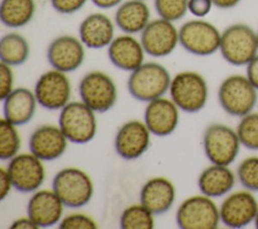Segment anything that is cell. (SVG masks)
<instances>
[{"instance_id":"7c38bea8","label":"cell","mask_w":258,"mask_h":229,"mask_svg":"<svg viewBox=\"0 0 258 229\" xmlns=\"http://www.w3.org/2000/svg\"><path fill=\"white\" fill-rule=\"evenodd\" d=\"M71 83L66 73L52 69L43 73L34 86L37 103L47 110L62 109L71 98Z\"/></svg>"},{"instance_id":"6da1fadb","label":"cell","mask_w":258,"mask_h":229,"mask_svg":"<svg viewBox=\"0 0 258 229\" xmlns=\"http://www.w3.org/2000/svg\"><path fill=\"white\" fill-rule=\"evenodd\" d=\"M232 66H247L258 54L257 31L246 23H233L221 32L219 48Z\"/></svg>"},{"instance_id":"d6986e66","label":"cell","mask_w":258,"mask_h":229,"mask_svg":"<svg viewBox=\"0 0 258 229\" xmlns=\"http://www.w3.org/2000/svg\"><path fill=\"white\" fill-rule=\"evenodd\" d=\"M63 207L53 190L35 191L28 201L27 215L38 228H47L60 222Z\"/></svg>"},{"instance_id":"4316f807","label":"cell","mask_w":258,"mask_h":229,"mask_svg":"<svg viewBox=\"0 0 258 229\" xmlns=\"http://www.w3.org/2000/svg\"><path fill=\"white\" fill-rule=\"evenodd\" d=\"M30 52L27 39L17 32H8L0 40V60L1 63L11 67L23 65Z\"/></svg>"},{"instance_id":"8d00e7d4","label":"cell","mask_w":258,"mask_h":229,"mask_svg":"<svg viewBox=\"0 0 258 229\" xmlns=\"http://www.w3.org/2000/svg\"><path fill=\"white\" fill-rule=\"evenodd\" d=\"M11 188H13L10 176L7 171V168L1 167L0 170V200L3 201L8 194L10 193Z\"/></svg>"},{"instance_id":"52a82bcc","label":"cell","mask_w":258,"mask_h":229,"mask_svg":"<svg viewBox=\"0 0 258 229\" xmlns=\"http://www.w3.org/2000/svg\"><path fill=\"white\" fill-rule=\"evenodd\" d=\"M240 139L236 130L214 123L209 125L203 135L204 151L208 159L215 164L230 165L240 150Z\"/></svg>"},{"instance_id":"1f68e13d","label":"cell","mask_w":258,"mask_h":229,"mask_svg":"<svg viewBox=\"0 0 258 229\" xmlns=\"http://www.w3.org/2000/svg\"><path fill=\"white\" fill-rule=\"evenodd\" d=\"M188 0H154V8L159 17L177 21L188 11Z\"/></svg>"},{"instance_id":"d590c367","label":"cell","mask_w":258,"mask_h":229,"mask_svg":"<svg viewBox=\"0 0 258 229\" xmlns=\"http://www.w3.org/2000/svg\"><path fill=\"white\" fill-rule=\"evenodd\" d=\"M214 4L212 0H188V11L198 18H203L207 16Z\"/></svg>"},{"instance_id":"484cf974","label":"cell","mask_w":258,"mask_h":229,"mask_svg":"<svg viewBox=\"0 0 258 229\" xmlns=\"http://www.w3.org/2000/svg\"><path fill=\"white\" fill-rule=\"evenodd\" d=\"M35 9L34 0H1L0 19L7 27H23L32 20Z\"/></svg>"},{"instance_id":"f546056e","label":"cell","mask_w":258,"mask_h":229,"mask_svg":"<svg viewBox=\"0 0 258 229\" xmlns=\"http://www.w3.org/2000/svg\"><path fill=\"white\" fill-rule=\"evenodd\" d=\"M236 132L242 145L251 150H258V113L250 112L241 117Z\"/></svg>"},{"instance_id":"5b68a950","label":"cell","mask_w":258,"mask_h":229,"mask_svg":"<svg viewBox=\"0 0 258 229\" xmlns=\"http://www.w3.org/2000/svg\"><path fill=\"white\" fill-rule=\"evenodd\" d=\"M95 111L83 101L69 102L58 116V126L69 141L85 144L91 141L97 132Z\"/></svg>"},{"instance_id":"cb8c5ba5","label":"cell","mask_w":258,"mask_h":229,"mask_svg":"<svg viewBox=\"0 0 258 229\" xmlns=\"http://www.w3.org/2000/svg\"><path fill=\"white\" fill-rule=\"evenodd\" d=\"M114 19L124 33H141L150 21V9L144 0H127L117 7Z\"/></svg>"},{"instance_id":"60d3db41","label":"cell","mask_w":258,"mask_h":229,"mask_svg":"<svg viewBox=\"0 0 258 229\" xmlns=\"http://www.w3.org/2000/svg\"><path fill=\"white\" fill-rule=\"evenodd\" d=\"M214 6L220 9H232L236 7L241 0H212Z\"/></svg>"},{"instance_id":"d6a6232c","label":"cell","mask_w":258,"mask_h":229,"mask_svg":"<svg viewBox=\"0 0 258 229\" xmlns=\"http://www.w3.org/2000/svg\"><path fill=\"white\" fill-rule=\"evenodd\" d=\"M60 229H96V222L85 214H70L58 223Z\"/></svg>"},{"instance_id":"7a4b0ae2","label":"cell","mask_w":258,"mask_h":229,"mask_svg":"<svg viewBox=\"0 0 258 229\" xmlns=\"http://www.w3.org/2000/svg\"><path fill=\"white\" fill-rule=\"evenodd\" d=\"M171 79L165 67L147 62L130 72L127 89L134 99L148 103L162 97L169 90Z\"/></svg>"},{"instance_id":"e575fe53","label":"cell","mask_w":258,"mask_h":229,"mask_svg":"<svg viewBox=\"0 0 258 229\" xmlns=\"http://www.w3.org/2000/svg\"><path fill=\"white\" fill-rule=\"evenodd\" d=\"M88 0H50L52 8L60 14H73L87 3Z\"/></svg>"},{"instance_id":"8fae6325","label":"cell","mask_w":258,"mask_h":229,"mask_svg":"<svg viewBox=\"0 0 258 229\" xmlns=\"http://www.w3.org/2000/svg\"><path fill=\"white\" fill-rule=\"evenodd\" d=\"M145 53L153 58L169 55L179 43L178 29L172 21L161 17L150 20L140 35Z\"/></svg>"},{"instance_id":"ba28073f","label":"cell","mask_w":258,"mask_h":229,"mask_svg":"<svg viewBox=\"0 0 258 229\" xmlns=\"http://www.w3.org/2000/svg\"><path fill=\"white\" fill-rule=\"evenodd\" d=\"M179 44L189 53L208 56L220 48L221 32L211 22L192 19L184 22L178 29Z\"/></svg>"},{"instance_id":"4dcf8cb0","label":"cell","mask_w":258,"mask_h":229,"mask_svg":"<svg viewBox=\"0 0 258 229\" xmlns=\"http://www.w3.org/2000/svg\"><path fill=\"white\" fill-rule=\"evenodd\" d=\"M237 177L246 190L258 192V156L243 159L237 168Z\"/></svg>"},{"instance_id":"ac0fdd59","label":"cell","mask_w":258,"mask_h":229,"mask_svg":"<svg viewBox=\"0 0 258 229\" xmlns=\"http://www.w3.org/2000/svg\"><path fill=\"white\" fill-rule=\"evenodd\" d=\"M68 141L59 126L46 124L37 127L31 133L28 144L31 153L42 161H49L64 153Z\"/></svg>"},{"instance_id":"74e56055","label":"cell","mask_w":258,"mask_h":229,"mask_svg":"<svg viewBox=\"0 0 258 229\" xmlns=\"http://www.w3.org/2000/svg\"><path fill=\"white\" fill-rule=\"evenodd\" d=\"M246 76L251 84L258 90V54L246 66Z\"/></svg>"},{"instance_id":"8992f818","label":"cell","mask_w":258,"mask_h":229,"mask_svg":"<svg viewBox=\"0 0 258 229\" xmlns=\"http://www.w3.org/2000/svg\"><path fill=\"white\" fill-rule=\"evenodd\" d=\"M52 190L64 207L76 209L91 201L94 185L89 175L84 170L78 167H64L55 174L52 180Z\"/></svg>"},{"instance_id":"9a60e30c","label":"cell","mask_w":258,"mask_h":229,"mask_svg":"<svg viewBox=\"0 0 258 229\" xmlns=\"http://www.w3.org/2000/svg\"><path fill=\"white\" fill-rule=\"evenodd\" d=\"M46 58L52 69L62 73L78 70L85 60V45L80 38L73 35H60L50 41Z\"/></svg>"},{"instance_id":"ab89813d","label":"cell","mask_w":258,"mask_h":229,"mask_svg":"<svg viewBox=\"0 0 258 229\" xmlns=\"http://www.w3.org/2000/svg\"><path fill=\"white\" fill-rule=\"evenodd\" d=\"M92 3L101 9H110L119 6L123 0H91Z\"/></svg>"},{"instance_id":"2e32d148","label":"cell","mask_w":258,"mask_h":229,"mask_svg":"<svg viewBox=\"0 0 258 229\" xmlns=\"http://www.w3.org/2000/svg\"><path fill=\"white\" fill-rule=\"evenodd\" d=\"M150 131L144 122L130 120L124 123L117 131L114 146L117 154L133 160L140 157L149 147Z\"/></svg>"},{"instance_id":"7bdbcfd3","label":"cell","mask_w":258,"mask_h":229,"mask_svg":"<svg viewBox=\"0 0 258 229\" xmlns=\"http://www.w3.org/2000/svg\"><path fill=\"white\" fill-rule=\"evenodd\" d=\"M257 38H258V29H257Z\"/></svg>"},{"instance_id":"ffe728a7","label":"cell","mask_w":258,"mask_h":229,"mask_svg":"<svg viewBox=\"0 0 258 229\" xmlns=\"http://www.w3.org/2000/svg\"><path fill=\"white\" fill-rule=\"evenodd\" d=\"M145 50L141 41L124 33L114 37L108 46V56L110 62L118 69L132 72L144 63Z\"/></svg>"},{"instance_id":"e0dca14e","label":"cell","mask_w":258,"mask_h":229,"mask_svg":"<svg viewBox=\"0 0 258 229\" xmlns=\"http://www.w3.org/2000/svg\"><path fill=\"white\" fill-rule=\"evenodd\" d=\"M179 108L170 99L163 97L147 103L144 110V123L150 133L156 136L170 135L177 127Z\"/></svg>"},{"instance_id":"ee69618b","label":"cell","mask_w":258,"mask_h":229,"mask_svg":"<svg viewBox=\"0 0 258 229\" xmlns=\"http://www.w3.org/2000/svg\"><path fill=\"white\" fill-rule=\"evenodd\" d=\"M144 1H145V0H144Z\"/></svg>"},{"instance_id":"f1b7e54d","label":"cell","mask_w":258,"mask_h":229,"mask_svg":"<svg viewBox=\"0 0 258 229\" xmlns=\"http://www.w3.org/2000/svg\"><path fill=\"white\" fill-rule=\"evenodd\" d=\"M20 148V137L16 125L5 118L0 121V158L1 160L11 159Z\"/></svg>"},{"instance_id":"277c9868","label":"cell","mask_w":258,"mask_h":229,"mask_svg":"<svg viewBox=\"0 0 258 229\" xmlns=\"http://www.w3.org/2000/svg\"><path fill=\"white\" fill-rule=\"evenodd\" d=\"M169 95L181 111L197 113L206 106L209 88L207 81L201 74L194 71H183L171 79Z\"/></svg>"},{"instance_id":"603a6c76","label":"cell","mask_w":258,"mask_h":229,"mask_svg":"<svg viewBox=\"0 0 258 229\" xmlns=\"http://www.w3.org/2000/svg\"><path fill=\"white\" fill-rule=\"evenodd\" d=\"M2 101L4 118L10 123L16 126L24 125L33 118L37 100L31 90L24 87L13 89Z\"/></svg>"},{"instance_id":"9c48e42d","label":"cell","mask_w":258,"mask_h":229,"mask_svg":"<svg viewBox=\"0 0 258 229\" xmlns=\"http://www.w3.org/2000/svg\"><path fill=\"white\" fill-rule=\"evenodd\" d=\"M175 219L181 229H216L221 221L219 208L206 195L185 199L178 206Z\"/></svg>"},{"instance_id":"4fadbf2b","label":"cell","mask_w":258,"mask_h":229,"mask_svg":"<svg viewBox=\"0 0 258 229\" xmlns=\"http://www.w3.org/2000/svg\"><path fill=\"white\" fill-rule=\"evenodd\" d=\"M7 171L13 188L21 193L37 191L45 178L42 160L33 153H20L12 157L8 163Z\"/></svg>"},{"instance_id":"3957f363","label":"cell","mask_w":258,"mask_h":229,"mask_svg":"<svg viewBox=\"0 0 258 229\" xmlns=\"http://www.w3.org/2000/svg\"><path fill=\"white\" fill-rule=\"evenodd\" d=\"M218 100L223 110L229 115L243 117L256 106L257 89L247 76L231 75L224 79L218 90Z\"/></svg>"},{"instance_id":"44dd1931","label":"cell","mask_w":258,"mask_h":229,"mask_svg":"<svg viewBox=\"0 0 258 229\" xmlns=\"http://www.w3.org/2000/svg\"><path fill=\"white\" fill-rule=\"evenodd\" d=\"M115 27L113 21L103 13H91L83 19L79 27V36L85 46L101 49L114 39Z\"/></svg>"},{"instance_id":"b9f144b4","label":"cell","mask_w":258,"mask_h":229,"mask_svg":"<svg viewBox=\"0 0 258 229\" xmlns=\"http://www.w3.org/2000/svg\"><path fill=\"white\" fill-rule=\"evenodd\" d=\"M254 224H255V227L258 229V212H257V215H256V217H255Z\"/></svg>"},{"instance_id":"5bb4252c","label":"cell","mask_w":258,"mask_h":229,"mask_svg":"<svg viewBox=\"0 0 258 229\" xmlns=\"http://www.w3.org/2000/svg\"><path fill=\"white\" fill-rule=\"evenodd\" d=\"M220 218L229 228H243L255 220L258 202L251 191H237L230 194L221 204Z\"/></svg>"},{"instance_id":"30bf717a","label":"cell","mask_w":258,"mask_h":229,"mask_svg":"<svg viewBox=\"0 0 258 229\" xmlns=\"http://www.w3.org/2000/svg\"><path fill=\"white\" fill-rule=\"evenodd\" d=\"M81 100L97 113L109 111L117 100V88L113 79L101 71L87 73L79 84Z\"/></svg>"},{"instance_id":"f35d334b","label":"cell","mask_w":258,"mask_h":229,"mask_svg":"<svg viewBox=\"0 0 258 229\" xmlns=\"http://www.w3.org/2000/svg\"><path fill=\"white\" fill-rule=\"evenodd\" d=\"M11 229H36L37 225L30 219V217H21L12 222Z\"/></svg>"},{"instance_id":"d4e9b609","label":"cell","mask_w":258,"mask_h":229,"mask_svg":"<svg viewBox=\"0 0 258 229\" xmlns=\"http://www.w3.org/2000/svg\"><path fill=\"white\" fill-rule=\"evenodd\" d=\"M235 182V175L229 165L212 163L201 173L198 186L203 195L218 198L228 194L234 188Z\"/></svg>"},{"instance_id":"7402d4cb","label":"cell","mask_w":258,"mask_h":229,"mask_svg":"<svg viewBox=\"0 0 258 229\" xmlns=\"http://www.w3.org/2000/svg\"><path fill=\"white\" fill-rule=\"evenodd\" d=\"M175 200V188L166 178L148 180L140 191V203L154 215L167 212Z\"/></svg>"},{"instance_id":"83f0119b","label":"cell","mask_w":258,"mask_h":229,"mask_svg":"<svg viewBox=\"0 0 258 229\" xmlns=\"http://www.w3.org/2000/svg\"><path fill=\"white\" fill-rule=\"evenodd\" d=\"M153 213L141 203L127 207L120 216V227L123 229H152Z\"/></svg>"},{"instance_id":"836d02e7","label":"cell","mask_w":258,"mask_h":229,"mask_svg":"<svg viewBox=\"0 0 258 229\" xmlns=\"http://www.w3.org/2000/svg\"><path fill=\"white\" fill-rule=\"evenodd\" d=\"M13 72L11 66L0 64V99L4 100L13 91Z\"/></svg>"}]
</instances>
